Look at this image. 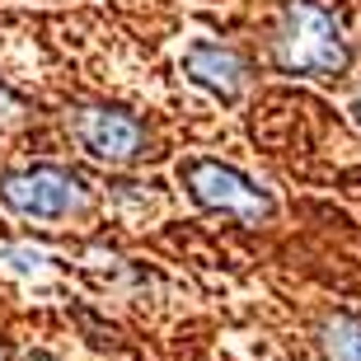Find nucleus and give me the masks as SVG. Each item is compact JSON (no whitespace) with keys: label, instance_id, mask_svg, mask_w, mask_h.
Instances as JSON below:
<instances>
[{"label":"nucleus","instance_id":"nucleus-7","mask_svg":"<svg viewBox=\"0 0 361 361\" xmlns=\"http://www.w3.org/2000/svg\"><path fill=\"white\" fill-rule=\"evenodd\" d=\"M24 113H28V108H24V99H19V94H14L10 85L0 80V136H5V132H14V127L24 122Z\"/></svg>","mask_w":361,"mask_h":361},{"label":"nucleus","instance_id":"nucleus-5","mask_svg":"<svg viewBox=\"0 0 361 361\" xmlns=\"http://www.w3.org/2000/svg\"><path fill=\"white\" fill-rule=\"evenodd\" d=\"M183 75L197 90L216 94L221 104H235L244 94V85H249V61H244L235 47H226V42H212V38H197L183 47Z\"/></svg>","mask_w":361,"mask_h":361},{"label":"nucleus","instance_id":"nucleus-6","mask_svg":"<svg viewBox=\"0 0 361 361\" xmlns=\"http://www.w3.org/2000/svg\"><path fill=\"white\" fill-rule=\"evenodd\" d=\"M324 361H361V314H334L324 324Z\"/></svg>","mask_w":361,"mask_h":361},{"label":"nucleus","instance_id":"nucleus-2","mask_svg":"<svg viewBox=\"0 0 361 361\" xmlns=\"http://www.w3.org/2000/svg\"><path fill=\"white\" fill-rule=\"evenodd\" d=\"M178 183L188 188V197L197 202L202 212L230 216V221H244V226H258V221H268L277 212L268 188H258L244 169L221 164V160H183Z\"/></svg>","mask_w":361,"mask_h":361},{"label":"nucleus","instance_id":"nucleus-4","mask_svg":"<svg viewBox=\"0 0 361 361\" xmlns=\"http://www.w3.org/2000/svg\"><path fill=\"white\" fill-rule=\"evenodd\" d=\"M75 146L99 164H136L146 155V127L136 113L113 104H85L66 118Z\"/></svg>","mask_w":361,"mask_h":361},{"label":"nucleus","instance_id":"nucleus-1","mask_svg":"<svg viewBox=\"0 0 361 361\" xmlns=\"http://www.w3.org/2000/svg\"><path fill=\"white\" fill-rule=\"evenodd\" d=\"M272 66L295 80H329L352 66L343 24L319 0H281L272 24Z\"/></svg>","mask_w":361,"mask_h":361},{"label":"nucleus","instance_id":"nucleus-8","mask_svg":"<svg viewBox=\"0 0 361 361\" xmlns=\"http://www.w3.org/2000/svg\"><path fill=\"white\" fill-rule=\"evenodd\" d=\"M352 113H357V122H361V99H357V104H352Z\"/></svg>","mask_w":361,"mask_h":361},{"label":"nucleus","instance_id":"nucleus-3","mask_svg":"<svg viewBox=\"0 0 361 361\" xmlns=\"http://www.w3.org/2000/svg\"><path fill=\"white\" fill-rule=\"evenodd\" d=\"M0 202L28 221H61L85 207V183L61 164H24L0 174Z\"/></svg>","mask_w":361,"mask_h":361}]
</instances>
